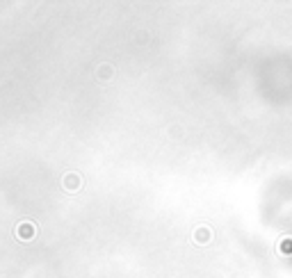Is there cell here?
Returning <instances> with one entry per match:
<instances>
[{"mask_svg":"<svg viewBox=\"0 0 292 278\" xmlns=\"http://www.w3.org/2000/svg\"><path fill=\"white\" fill-rule=\"evenodd\" d=\"M14 233H16L18 240L27 242V240H32V237H37L39 226H37V224H32V221H21V224H16Z\"/></svg>","mask_w":292,"mask_h":278,"instance_id":"obj_1","label":"cell"},{"mask_svg":"<svg viewBox=\"0 0 292 278\" xmlns=\"http://www.w3.org/2000/svg\"><path fill=\"white\" fill-rule=\"evenodd\" d=\"M62 187H64L66 194H76L78 189L82 187V176L76 171H69L64 173V178H62Z\"/></svg>","mask_w":292,"mask_h":278,"instance_id":"obj_2","label":"cell"},{"mask_svg":"<svg viewBox=\"0 0 292 278\" xmlns=\"http://www.w3.org/2000/svg\"><path fill=\"white\" fill-rule=\"evenodd\" d=\"M114 75V69H112V64H101L96 69V78L101 82H105V80H110V78H112Z\"/></svg>","mask_w":292,"mask_h":278,"instance_id":"obj_3","label":"cell"}]
</instances>
